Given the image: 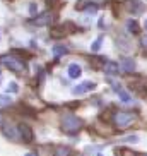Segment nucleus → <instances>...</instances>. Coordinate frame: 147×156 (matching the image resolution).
Wrapping results in <instances>:
<instances>
[{
    "instance_id": "f257e3e1",
    "label": "nucleus",
    "mask_w": 147,
    "mask_h": 156,
    "mask_svg": "<svg viewBox=\"0 0 147 156\" xmlns=\"http://www.w3.org/2000/svg\"><path fill=\"white\" fill-rule=\"evenodd\" d=\"M82 120L79 119L77 115H63L62 117V130L65 134H75L82 129Z\"/></svg>"
},
{
    "instance_id": "f03ea898",
    "label": "nucleus",
    "mask_w": 147,
    "mask_h": 156,
    "mask_svg": "<svg viewBox=\"0 0 147 156\" xmlns=\"http://www.w3.org/2000/svg\"><path fill=\"white\" fill-rule=\"evenodd\" d=\"M0 62H2V65H5V69L12 70V72H17V74L26 72V69H28L26 62H24L22 58L15 57V55H5V57H2Z\"/></svg>"
},
{
    "instance_id": "7ed1b4c3",
    "label": "nucleus",
    "mask_w": 147,
    "mask_h": 156,
    "mask_svg": "<svg viewBox=\"0 0 147 156\" xmlns=\"http://www.w3.org/2000/svg\"><path fill=\"white\" fill-rule=\"evenodd\" d=\"M113 120H115L116 127H128L130 124H133L135 115H133V113H127V112H118Z\"/></svg>"
},
{
    "instance_id": "20e7f679",
    "label": "nucleus",
    "mask_w": 147,
    "mask_h": 156,
    "mask_svg": "<svg viewBox=\"0 0 147 156\" xmlns=\"http://www.w3.org/2000/svg\"><path fill=\"white\" fill-rule=\"evenodd\" d=\"M53 19H55V14L48 10V12H43V14L32 17L31 23L34 24V26H50V24L53 23Z\"/></svg>"
},
{
    "instance_id": "39448f33",
    "label": "nucleus",
    "mask_w": 147,
    "mask_h": 156,
    "mask_svg": "<svg viewBox=\"0 0 147 156\" xmlns=\"http://www.w3.org/2000/svg\"><path fill=\"white\" fill-rule=\"evenodd\" d=\"M17 130H19V136H21V139H22L24 142H32V139H34V134H32V129L29 127V125L26 124H19L17 125Z\"/></svg>"
},
{
    "instance_id": "423d86ee",
    "label": "nucleus",
    "mask_w": 147,
    "mask_h": 156,
    "mask_svg": "<svg viewBox=\"0 0 147 156\" xmlns=\"http://www.w3.org/2000/svg\"><path fill=\"white\" fill-rule=\"evenodd\" d=\"M94 87H96V83H92V81H86V83H80L79 86L74 87L72 94H74V96H80V94H84V93L92 91Z\"/></svg>"
},
{
    "instance_id": "0eeeda50",
    "label": "nucleus",
    "mask_w": 147,
    "mask_h": 156,
    "mask_svg": "<svg viewBox=\"0 0 147 156\" xmlns=\"http://www.w3.org/2000/svg\"><path fill=\"white\" fill-rule=\"evenodd\" d=\"M2 127H4V136H5L7 139H10V141H14V139L17 137L19 130H17V127H15V125H12L10 122H5V124L2 125Z\"/></svg>"
},
{
    "instance_id": "6e6552de",
    "label": "nucleus",
    "mask_w": 147,
    "mask_h": 156,
    "mask_svg": "<svg viewBox=\"0 0 147 156\" xmlns=\"http://www.w3.org/2000/svg\"><path fill=\"white\" fill-rule=\"evenodd\" d=\"M103 70H104L108 76H118L120 65L116 64V62H113V60H108V62H104V64H103Z\"/></svg>"
},
{
    "instance_id": "1a4fd4ad",
    "label": "nucleus",
    "mask_w": 147,
    "mask_h": 156,
    "mask_svg": "<svg viewBox=\"0 0 147 156\" xmlns=\"http://www.w3.org/2000/svg\"><path fill=\"white\" fill-rule=\"evenodd\" d=\"M121 69H123V72H133L135 70V62H133L132 58H128V57H123L121 58Z\"/></svg>"
},
{
    "instance_id": "9d476101",
    "label": "nucleus",
    "mask_w": 147,
    "mask_h": 156,
    "mask_svg": "<svg viewBox=\"0 0 147 156\" xmlns=\"http://www.w3.org/2000/svg\"><path fill=\"white\" fill-rule=\"evenodd\" d=\"M113 89H115L116 93H118V96L121 98V101H123V103H130V101H132V98H130V94L127 91H125L123 87L121 86H118V84H116L115 87H113Z\"/></svg>"
},
{
    "instance_id": "9b49d317",
    "label": "nucleus",
    "mask_w": 147,
    "mask_h": 156,
    "mask_svg": "<svg viewBox=\"0 0 147 156\" xmlns=\"http://www.w3.org/2000/svg\"><path fill=\"white\" fill-rule=\"evenodd\" d=\"M80 72H82V69H80V65L79 64H70L69 65V77L77 79L79 76H80Z\"/></svg>"
},
{
    "instance_id": "f8f14e48",
    "label": "nucleus",
    "mask_w": 147,
    "mask_h": 156,
    "mask_svg": "<svg viewBox=\"0 0 147 156\" xmlns=\"http://www.w3.org/2000/svg\"><path fill=\"white\" fill-rule=\"evenodd\" d=\"M127 29H128V33H132V34H138V33H140V26H138V23L135 19H128Z\"/></svg>"
},
{
    "instance_id": "ddd939ff",
    "label": "nucleus",
    "mask_w": 147,
    "mask_h": 156,
    "mask_svg": "<svg viewBox=\"0 0 147 156\" xmlns=\"http://www.w3.org/2000/svg\"><path fill=\"white\" fill-rule=\"evenodd\" d=\"M55 156H72V149L67 146H60V147H56Z\"/></svg>"
},
{
    "instance_id": "4468645a",
    "label": "nucleus",
    "mask_w": 147,
    "mask_h": 156,
    "mask_svg": "<svg viewBox=\"0 0 147 156\" xmlns=\"http://www.w3.org/2000/svg\"><path fill=\"white\" fill-rule=\"evenodd\" d=\"M128 9H130V12H142V10H144V4H142V2H130Z\"/></svg>"
},
{
    "instance_id": "2eb2a0df",
    "label": "nucleus",
    "mask_w": 147,
    "mask_h": 156,
    "mask_svg": "<svg viewBox=\"0 0 147 156\" xmlns=\"http://www.w3.org/2000/svg\"><path fill=\"white\" fill-rule=\"evenodd\" d=\"M53 55H55V57H63V55H67V48H65V46H62V45L53 46Z\"/></svg>"
},
{
    "instance_id": "dca6fc26",
    "label": "nucleus",
    "mask_w": 147,
    "mask_h": 156,
    "mask_svg": "<svg viewBox=\"0 0 147 156\" xmlns=\"http://www.w3.org/2000/svg\"><path fill=\"white\" fill-rule=\"evenodd\" d=\"M101 43H103V36H99V38L96 40V41H94V43L91 45V50H92V51H97L99 48H101Z\"/></svg>"
},
{
    "instance_id": "f3484780",
    "label": "nucleus",
    "mask_w": 147,
    "mask_h": 156,
    "mask_svg": "<svg viewBox=\"0 0 147 156\" xmlns=\"http://www.w3.org/2000/svg\"><path fill=\"white\" fill-rule=\"evenodd\" d=\"M10 103H12V100H10L9 96H4V94H0V106H9Z\"/></svg>"
},
{
    "instance_id": "a211bd4d",
    "label": "nucleus",
    "mask_w": 147,
    "mask_h": 156,
    "mask_svg": "<svg viewBox=\"0 0 147 156\" xmlns=\"http://www.w3.org/2000/svg\"><path fill=\"white\" fill-rule=\"evenodd\" d=\"M7 89H9V93H17L19 91V87H17V84H15V83H10Z\"/></svg>"
},
{
    "instance_id": "6ab92c4d",
    "label": "nucleus",
    "mask_w": 147,
    "mask_h": 156,
    "mask_svg": "<svg viewBox=\"0 0 147 156\" xmlns=\"http://www.w3.org/2000/svg\"><path fill=\"white\" fill-rule=\"evenodd\" d=\"M29 14H36V4L29 5Z\"/></svg>"
},
{
    "instance_id": "aec40b11",
    "label": "nucleus",
    "mask_w": 147,
    "mask_h": 156,
    "mask_svg": "<svg viewBox=\"0 0 147 156\" xmlns=\"http://www.w3.org/2000/svg\"><path fill=\"white\" fill-rule=\"evenodd\" d=\"M142 45L147 48V36H144V38H142Z\"/></svg>"
},
{
    "instance_id": "412c9836",
    "label": "nucleus",
    "mask_w": 147,
    "mask_h": 156,
    "mask_svg": "<svg viewBox=\"0 0 147 156\" xmlns=\"http://www.w3.org/2000/svg\"><path fill=\"white\" fill-rule=\"evenodd\" d=\"M0 125H4V119H2V115H0Z\"/></svg>"
},
{
    "instance_id": "4be33fe9",
    "label": "nucleus",
    "mask_w": 147,
    "mask_h": 156,
    "mask_svg": "<svg viewBox=\"0 0 147 156\" xmlns=\"http://www.w3.org/2000/svg\"><path fill=\"white\" fill-rule=\"evenodd\" d=\"M26 156H36V154H34V153H28Z\"/></svg>"
},
{
    "instance_id": "5701e85b",
    "label": "nucleus",
    "mask_w": 147,
    "mask_h": 156,
    "mask_svg": "<svg viewBox=\"0 0 147 156\" xmlns=\"http://www.w3.org/2000/svg\"><path fill=\"white\" fill-rule=\"evenodd\" d=\"M144 28H145V29H147V21H145V24H144Z\"/></svg>"
},
{
    "instance_id": "b1692460",
    "label": "nucleus",
    "mask_w": 147,
    "mask_h": 156,
    "mask_svg": "<svg viewBox=\"0 0 147 156\" xmlns=\"http://www.w3.org/2000/svg\"><path fill=\"white\" fill-rule=\"evenodd\" d=\"M140 156H147V154H140Z\"/></svg>"
},
{
    "instance_id": "393cba45",
    "label": "nucleus",
    "mask_w": 147,
    "mask_h": 156,
    "mask_svg": "<svg viewBox=\"0 0 147 156\" xmlns=\"http://www.w3.org/2000/svg\"><path fill=\"white\" fill-rule=\"evenodd\" d=\"M99 156H101V154H99Z\"/></svg>"
}]
</instances>
